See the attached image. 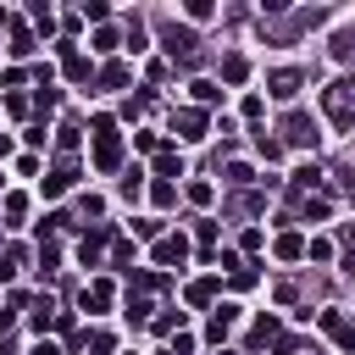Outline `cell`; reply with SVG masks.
<instances>
[{"label": "cell", "mask_w": 355, "mask_h": 355, "mask_svg": "<svg viewBox=\"0 0 355 355\" xmlns=\"http://www.w3.org/2000/svg\"><path fill=\"white\" fill-rule=\"evenodd\" d=\"M322 111H327V122H333L338 133H355V72L322 89Z\"/></svg>", "instance_id": "6da1fadb"}, {"label": "cell", "mask_w": 355, "mask_h": 355, "mask_svg": "<svg viewBox=\"0 0 355 355\" xmlns=\"http://www.w3.org/2000/svg\"><path fill=\"white\" fill-rule=\"evenodd\" d=\"M89 139H94V166L100 172H116L122 166V133H116V122L111 116H94L89 122Z\"/></svg>", "instance_id": "7a4b0ae2"}, {"label": "cell", "mask_w": 355, "mask_h": 355, "mask_svg": "<svg viewBox=\"0 0 355 355\" xmlns=\"http://www.w3.org/2000/svg\"><path fill=\"white\" fill-rule=\"evenodd\" d=\"M161 50H166L172 61L194 67V61H200V33H194V28H178V22H161Z\"/></svg>", "instance_id": "3957f363"}, {"label": "cell", "mask_w": 355, "mask_h": 355, "mask_svg": "<svg viewBox=\"0 0 355 355\" xmlns=\"http://www.w3.org/2000/svg\"><path fill=\"white\" fill-rule=\"evenodd\" d=\"M277 133H283V144H294V150H316V116H305V111H283V122H277Z\"/></svg>", "instance_id": "277c9868"}, {"label": "cell", "mask_w": 355, "mask_h": 355, "mask_svg": "<svg viewBox=\"0 0 355 355\" xmlns=\"http://www.w3.org/2000/svg\"><path fill=\"white\" fill-rule=\"evenodd\" d=\"M111 244H116V227H111V222H94V227L78 239V261H83V266H105V250H111Z\"/></svg>", "instance_id": "5b68a950"}, {"label": "cell", "mask_w": 355, "mask_h": 355, "mask_svg": "<svg viewBox=\"0 0 355 355\" xmlns=\"http://www.w3.org/2000/svg\"><path fill=\"white\" fill-rule=\"evenodd\" d=\"M55 55H61V67H67V78L72 83H89L94 78V67H89V55L72 44V39H55Z\"/></svg>", "instance_id": "8992f818"}, {"label": "cell", "mask_w": 355, "mask_h": 355, "mask_svg": "<svg viewBox=\"0 0 355 355\" xmlns=\"http://www.w3.org/2000/svg\"><path fill=\"white\" fill-rule=\"evenodd\" d=\"M183 261H189V239H183V233H161V239H155V266L172 272V266H183Z\"/></svg>", "instance_id": "52a82bcc"}, {"label": "cell", "mask_w": 355, "mask_h": 355, "mask_svg": "<svg viewBox=\"0 0 355 355\" xmlns=\"http://www.w3.org/2000/svg\"><path fill=\"white\" fill-rule=\"evenodd\" d=\"M300 83H305L300 67H277V72H266V94H272V100H294Z\"/></svg>", "instance_id": "ba28073f"}, {"label": "cell", "mask_w": 355, "mask_h": 355, "mask_svg": "<svg viewBox=\"0 0 355 355\" xmlns=\"http://www.w3.org/2000/svg\"><path fill=\"white\" fill-rule=\"evenodd\" d=\"M205 128H211V122H205L200 105H178V111H172V133H178V139H205Z\"/></svg>", "instance_id": "9c48e42d"}, {"label": "cell", "mask_w": 355, "mask_h": 355, "mask_svg": "<svg viewBox=\"0 0 355 355\" xmlns=\"http://www.w3.org/2000/svg\"><path fill=\"white\" fill-rule=\"evenodd\" d=\"M316 322H322V333H327L338 349H349V355H355V327L344 322V311H316Z\"/></svg>", "instance_id": "30bf717a"}, {"label": "cell", "mask_w": 355, "mask_h": 355, "mask_svg": "<svg viewBox=\"0 0 355 355\" xmlns=\"http://www.w3.org/2000/svg\"><path fill=\"white\" fill-rule=\"evenodd\" d=\"M72 183H78V161H72V155H61V161L44 172V194H67Z\"/></svg>", "instance_id": "8fae6325"}, {"label": "cell", "mask_w": 355, "mask_h": 355, "mask_svg": "<svg viewBox=\"0 0 355 355\" xmlns=\"http://www.w3.org/2000/svg\"><path fill=\"white\" fill-rule=\"evenodd\" d=\"M6 39H11V44H6L11 55H33V50H39V33H33L28 22H17V17H11V28H6Z\"/></svg>", "instance_id": "7c38bea8"}, {"label": "cell", "mask_w": 355, "mask_h": 355, "mask_svg": "<svg viewBox=\"0 0 355 355\" xmlns=\"http://www.w3.org/2000/svg\"><path fill=\"white\" fill-rule=\"evenodd\" d=\"M233 322H239V305H216V311H211V322H205V338H211V344H222V338L233 333Z\"/></svg>", "instance_id": "4fadbf2b"}, {"label": "cell", "mask_w": 355, "mask_h": 355, "mask_svg": "<svg viewBox=\"0 0 355 355\" xmlns=\"http://www.w3.org/2000/svg\"><path fill=\"white\" fill-rule=\"evenodd\" d=\"M133 288H139V294H166L172 277H166L161 266H144V272H133Z\"/></svg>", "instance_id": "5bb4252c"}, {"label": "cell", "mask_w": 355, "mask_h": 355, "mask_svg": "<svg viewBox=\"0 0 355 355\" xmlns=\"http://www.w3.org/2000/svg\"><path fill=\"white\" fill-rule=\"evenodd\" d=\"M322 17H327V11H316V6H311V11H294V17H288V22L277 28V39H294V33H305V28H316Z\"/></svg>", "instance_id": "9a60e30c"}, {"label": "cell", "mask_w": 355, "mask_h": 355, "mask_svg": "<svg viewBox=\"0 0 355 355\" xmlns=\"http://www.w3.org/2000/svg\"><path fill=\"white\" fill-rule=\"evenodd\" d=\"M94 89H128V61H105L94 72Z\"/></svg>", "instance_id": "2e32d148"}, {"label": "cell", "mask_w": 355, "mask_h": 355, "mask_svg": "<svg viewBox=\"0 0 355 355\" xmlns=\"http://www.w3.org/2000/svg\"><path fill=\"white\" fill-rule=\"evenodd\" d=\"M111 300H116V288H111V283H105V277H94V283H89V288H83V311H105V305H111Z\"/></svg>", "instance_id": "e0dca14e"}, {"label": "cell", "mask_w": 355, "mask_h": 355, "mask_svg": "<svg viewBox=\"0 0 355 355\" xmlns=\"http://www.w3.org/2000/svg\"><path fill=\"white\" fill-rule=\"evenodd\" d=\"M155 178H161V183L183 178V155H178V150H155Z\"/></svg>", "instance_id": "ac0fdd59"}, {"label": "cell", "mask_w": 355, "mask_h": 355, "mask_svg": "<svg viewBox=\"0 0 355 355\" xmlns=\"http://www.w3.org/2000/svg\"><path fill=\"white\" fill-rule=\"evenodd\" d=\"M272 250H277V261H300V255H305V239H300V233H294V227H283V233H277V244H272Z\"/></svg>", "instance_id": "d6986e66"}, {"label": "cell", "mask_w": 355, "mask_h": 355, "mask_svg": "<svg viewBox=\"0 0 355 355\" xmlns=\"http://www.w3.org/2000/svg\"><path fill=\"white\" fill-rule=\"evenodd\" d=\"M122 316L139 327V322H150V294H139V288H128V300H122Z\"/></svg>", "instance_id": "ffe728a7"}, {"label": "cell", "mask_w": 355, "mask_h": 355, "mask_svg": "<svg viewBox=\"0 0 355 355\" xmlns=\"http://www.w3.org/2000/svg\"><path fill=\"white\" fill-rule=\"evenodd\" d=\"M272 338H277V316H272V311H261V316H255V327H250V349H261V344H272Z\"/></svg>", "instance_id": "44dd1931"}, {"label": "cell", "mask_w": 355, "mask_h": 355, "mask_svg": "<svg viewBox=\"0 0 355 355\" xmlns=\"http://www.w3.org/2000/svg\"><path fill=\"white\" fill-rule=\"evenodd\" d=\"M244 78H250V61H244L239 50H227V55H222V83H244Z\"/></svg>", "instance_id": "7402d4cb"}, {"label": "cell", "mask_w": 355, "mask_h": 355, "mask_svg": "<svg viewBox=\"0 0 355 355\" xmlns=\"http://www.w3.org/2000/svg\"><path fill=\"white\" fill-rule=\"evenodd\" d=\"M261 205H266V194H250V189H239V194L227 200V211H233V216H255Z\"/></svg>", "instance_id": "603a6c76"}, {"label": "cell", "mask_w": 355, "mask_h": 355, "mask_svg": "<svg viewBox=\"0 0 355 355\" xmlns=\"http://www.w3.org/2000/svg\"><path fill=\"white\" fill-rule=\"evenodd\" d=\"M183 300H189V305H211V300H216V277H194V283L183 288Z\"/></svg>", "instance_id": "cb8c5ba5"}, {"label": "cell", "mask_w": 355, "mask_h": 355, "mask_svg": "<svg viewBox=\"0 0 355 355\" xmlns=\"http://www.w3.org/2000/svg\"><path fill=\"white\" fill-rule=\"evenodd\" d=\"M55 105H61V89H55V83H39V94H33V111H39V122H44Z\"/></svg>", "instance_id": "d4e9b609"}, {"label": "cell", "mask_w": 355, "mask_h": 355, "mask_svg": "<svg viewBox=\"0 0 355 355\" xmlns=\"http://www.w3.org/2000/svg\"><path fill=\"white\" fill-rule=\"evenodd\" d=\"M111 266L133 277V239H122V233H116V244H111Z\"/></svg>", "instance_id": "484cf974"}, {"label": "cell", "mask_w": 355, "mask_h": 355, "mask_svg": "<svg viewBox=\"0 0 355 355\" xmlns=\"http://www.w3.org/2000/svg\"><path fill=\"white\" fill-rule=\"evenodd\" d=\"M28 322H33V333L44 338V327H55V305H50V300H33V311H28Z\"/></svg>", "instance_id": "4316f807"}, {"label": "cell", "mask_w": 355, "mask_h": 355, "mask_svg": "<svg viewBox=\"0 0 355 355\" xmlns=\"http://www.w3.org/2000/svg\"><path fill=\"white\" fill-rule=\"evenodd\" d=\"M327 50H333V61H355V28H338Z\"/></svg>", "instance_id": "83f0119b"}, {"label": "cell", "mask_w": 355, "mask_h": 355, "mask_svg": "<svg viewBox=\"0 0 355 355\" xmlns=\"http://www.w3.org/2000/svg\"><path fill=\"white\" fill-rule=\"evenodd\" d=\"M78 139H83V128H78V122H61V128H55V150H61V155H72V150H78Z\"/></svg>", "instance_id": "f1b7e54d"}, {"label": "cell", "mask_w": 355, "mask_h": 355, "mask_svg": "<svg viewBox=\"0 0 355 355\" xmlns=\"http://www.w3.org/2000/svg\"><path fill=\"white\" fill-rule=\"evenodd\" d=\"M250 178H255V172H250L244 161H227V166H222V183H227V189H250Z\"/></svg>", "instance_id": "f546056e"}, {"label": "cell", "mask_w": 355, "mask_h": 355, "mask_svg": "<svg viewBox=\"0 0 355 355\" xmlns=\"http://www.w3.org/2000/svg\"><path fill=\"white\" fill-rule=\"evenodd\" d=\"M327 211H333V205H327V194H311V200H300V211H294V216H305V222H322Z\"/></svg>", "instance_id": "4dcf8cb0"}, {"label": "cell", "mask_w": 355, "mask_h": 355, "mask_svg": "<svg viewBox=\"0 0 355 355\" xmlns=\"http://www.w3.org/2000/svg\"><path fill=\"white\" fill-rule=\"evenodd\" d=\"M194 244H200V255L211 261V255H216V222H194Z\"/></svg>", "instance_id": "1f68e13d"}, {"label": "cell", "mask_w": 355, "mask_h": 355, "mask_svg": "<svg viewBox=\"0 0 355 355\" xmlns=\"http://www.w3.org/2000/svg\"><path fill=\"white\" fill-rule=\"evenodd\" d=\"M150 205H161V211L178 205V183H161V178H155V183H150Z\"/></svg>", "instance_id": "d6a6232c"}, {"label": "cell", "mask_w": 355, "mask_h": 355, "mask_svg": "<svg viewBox=\"0 0 355 355\" xmlns=\"http://www.w3.org/2000/svg\"><path fill=\"white\" fill-rule=\"evenodd\" d=\"M83 349H89V355H111V349H116V338L94 327V333H83Z\"/></svg>", "instance_id": "836d02e7"}, {"label": "cell", "mask_w": 355, "mask_h": 355, "mask_svg": "<svg viewBox=\"0 0 355 355\" xmlns=\"http://www.w3.org/2000/svg\"><path fill=\"white\" fill-rule=\"evenodd\" d=\"M28 17H33V28H39V33H50V28H55V11H50L44 0H33V6H28Z\"/></svg>", "instance_id": "e575fe53"}, {"label": "cell", "mask_w": 355, "mask_h": 355, "mask_svg": "<svg viewBox=\"0 0 355 355\" xmlns=\"http://www.w3.org/2000/svg\"><path fill=\"white\" fill-rule=\"evenodd\" d=\"M144 39H150V33H144V22H139V17H128V28H122V44H128V50H144Z\"/></svg>", "instance_id": "d590c367"}, {"label": "cell", "mask_w": 355, "mask_h": 355, "mask_svg": "<svg viewBox=\"0 0 355 355\" xmlns=\"http://www.w3.org/2000/svg\"><path fill=\"white\" fill-rule=\"evenodd\" d=\"M189 89H194V100H200V105H216V100H222V89H216L211 78H194Z\"/></svg>", "instance_id": "8d00e7d4"}, {"label": "cell", "mask_w": 355, "mask_h": 355, "mask_svg": "<svg viewBox=\"0 0 355 355\" xmlns=\"http://www.w3.org/2000/svg\"><path fill=\"white\" fill-rule=\"evenodd\" d=\"M255 150H261L266 161H277V155H283V139H272L266 128H255Z\"/></svg>", "instance_id": "74e56055"}, {"label": "cell", "mask_w": 355, "mask_h": 355, "mask_svg": "<svg viewBox=\"0 0 355 355\" xmlns=\"http://www.w3.org/2000/svg\"><path fill=\"white\" fill-rule=\"evenodd\" d=\"M55 261H61V244L55 239H39V272H55Z\"/></svg>", "instance_id": "f35d334b"}, {"label": "cell", "mask_w": 355, "mask_h": 355, "mask_svg": "<svg viewBox=\"0 0 355 355\" xmlns=\"http://www.w3.org/2000/svg\"><path fill=\"white\" fill-rule=\"evenodd\" d=\"M116 44H122V39H116V28H111V22H105V28H94V50H100V55H111Z\"/></svg>", "instance_id": "ab89813d"}, {"label": "cell", "mask_w": 355, "mask_h": 355, "mask_svg": "<svg viewBox=\"0 0 355 355\" xmlns=\"http://www.w3.org/2000/svg\"><path fill=\"white\" fill-rule=\"evenodd\" d=\"M144 111H150V89H144V94H133V100H122V116H128V122H139Z\"/></svg>", "instance_id": "60d3db41"}, {"label": "cell", "mask_w": 355, "mask_h": 355, "mask_svg": "<svg viewBox=\"0 0 355 355\" xmlns=\"http://www.w3.org/2000/svg\"><path fill=\"white\" fill-rule=\"evenodd\" d=\"M78 216H83V222H89V216L100 222V216H105V200H100V194H83V200H78Z\"/></svg>", "instance_id": "b9f144b4"}, {"label": "cell", "mask_w": 355, "mask_h": 355, "mask_svg": "<svg viewBox=\"0 0 355 355\" xmlns=\"http://www.w3.org/2000/svg\"><path fill=\"white\" fill-rule=\"evenodd\" d=\"M22 216H28V194H6V222L17 227Z\"/></svg>", "instance_id": "7bdbcfd3"}, {"label": "cell", "mask_w": 355, "mask_h": 355, "mask_svg": "<svg viewBox=\"0 0 355 355\" xmlns=\"http://www.w3.org/2000/svg\"><path fill=\"white\" fill-rule=\"evenodd\" d=\"M83 17H89L94 28H105V17H111V6H105V0H83Z\"/></svg>", "instance_id": "ee69618b"}, {"label": "cell", "mask_w": 355, "mask_h": 355, "mask_svg": "<svg viewBox=\"0 0 355 355\" xmlns=\"http://www.w3.org/2000/svg\"><path fill=\"white\" fill-rule=\"evenodd\" d=\"M116 189H122V200H139V189H144V172H139V166H133V172H128V178H122V183H116Z\"/></svg>", "instance_id": "f6af8a7d"}, {"label": "cell", "mask_w": 355, "mask_h": 355, "mask_svg": "<svg viewBox=\"0 0 355 355\" xmlns=\"http://www.w3.org/2000/svg\"><path fill=\"white\" fill-rule=\"evenodd\" d=\"M155 333H183V311H161L155 316Z\"/></svg>", "instance_id": "bcb514c9"}, {"label": "cell", "mask_w": 355, "mask_h": 355, "mask_svg": "<svg viewBox=\"0 0 355 355\" xmlns=\"http://www.w3.org/2000/svg\"><path fill=\"white\" fill-rule=\"evenodd\" d=\"M211 200H216L211 183H189V205H211Z\"/></svg>", "instance_id": "7dc6e473"}, {"label": "cell", "mask_w": 355, "mask_h": 355, "mask_svg": "<svg viewBox=\"0 0 355 355\" xmlns=\"http://www.w3.org/2000/svg\"><path fill=\"white\" fill-rule=\"evenodd\" d=\"M305 255H311V261H333V244H327V239H311Z\"/></svg>", "instance_id": "c3c4849f"}, {"label": "cell", "mask_w": 355, "mask_h": 355, "mask_svg": "<svg viewBox=\"0 0 355 355\" xmlns=\"http://www.w3.org/2000/svg\"><path fill=\"white\" fill-rule=\"evenodd\" d=\"M272 349H277V355H300V338H294V333H277Z\"/></svg>", "instance_id": "681fc988"}, {"label": "cell", "mask_w": 355, "mask_h": 355, "mask_svg": "<svg viewBox=\"0 0 355 355\" xmlns=\"http://www.w3.org/2000/svg\"><path fill=\"white\" fill-rule=\"evenodd\" d=\"M211 11H216V6H211V0H189V17H194V22H205V17H211Z\"/></svg>", "instance_id": "f907efd6"}, {"label": "cell", "mask_w": 355, "mask_h": 355, "mask_svg": "<svg viewBox=\"0 0 355 355\" xmlns=\"http://www.w3.org/2000/svg\"><path fill=\"white\" fill-rule=\"evenodd\" d=\"M133 233H139V239H161V222H150V216H144V222H133Z\"/></svg>", "instance_id": "816d5d0a"}, {"label": "cell", "mask_w": 355, "mask_h": 355, "mask_svg": "<svg viewBox=\"0 0 355 355\" xmlns=\"http://www.w3.org/2000/svg\"><path fill=\"white\" fill-rule=\"evenodd\" d=\"M239 250H244V255H255V250H261V227H250V233L239 239Z\"/></svg>", "instance_id": "f5cc1de1"}, {"label": "cell", "mask_w": 355, "mask_h": 355, "mask_svg": "<svg viewBox=\"0 0 355 355\" xmlns=\"http://www.w3.org/2000/svg\"><path fill=\"white\" fill-rule=\"evenodd\" d=\"M272 294H277V305H294V300H300V288H294V283H277Z\"/></svg>", "instance_id": "db71d44e"}, {"label": "cell", "mask_w": 355, "mask_h": 355, "mask_svg": "<svg viewBox=\"0 0 355 355\" xmlns=\"http://www.w3.org/2000/svg\"><path fill=\"white\" fill-rule=\"evenodd\" d=\"M172 355H194V338H189V333H178V338H172Z\"/></svg>", "instance_id": "11a10c76"}, {"label": "cell", "mask_w": 355, "mask_h": 355, "mask_svg": "<svg viewBox=\"0 0 355 355\" xmlns=\"http://www.w3.org/2000/svg\"><path fill=\"white\" fill-rule=\"evenodd\" d=\"M338 239H344V244H349V255H355V222H344V227H338Z\"/></svg>", "instance_id": "9f6ffc18"}, {"label": "cell", "mask_w": 355, "mask_h": 355, "mask_svg": "<svg viewBox=\"0 0 355 355\" xmlns=\"http://www.w3.org/2000/svg\"><path fill=\"white\" fill-rule=\"evenodd\" d=\"M33 355H67V349H55L50 338H39V349H33Z\"/></svg>", "instance_id": "6f0895ef"}, {"label": "cell", "mask_w": 355, "mask_h": 355, "mask_svg": "<svg viewBox=\"0 0 355 355\" xmlns=\"http://www.w3.org/2000/svg\"><path fill=\"white\" fill-rule=\"evenodd\" d=\"M344 272H349V283H355V255H349V261H344Z\"/></svg>", "instance_id": "680465c9"}, {"label": "cell", "mask_w": 355, "mask_h": 355, "mask_svg": "<svg viewBox=\"0 0 355 355\" xmlns=\"http://www.w3.org/2000/svg\"><path fill=\"white\" fill-rule=\"evenodd\" d=\"M0 28H11V11H0Z\"/></svg>", "instance_id": "91938a15"}, {"label": "cell", "mask_w": 355, "mask_h": 355, "mask_svg": "<svg viewBox=\"0 0 355 355\" xmlns=\"http://www.w3.org/2000/svg\"><path fill=\"white\" fill-rule=\"evenodd\" d=\"M166 355H172V349H166Z\"/></svg>", "instance_id": "94428289"}]
</instances>
